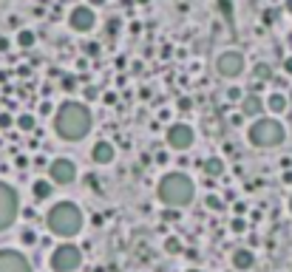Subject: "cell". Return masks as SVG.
Masks as SVG:
<instances>
[{
    "label": "cell",
    "mask_w": 292,
    "mask_h": 272,
    "mask_svg": "<svg viewBox=\"0 0 292 272\" xmlns=\"http://www.w3.org/2000/svg\"><path fill=\"white\" fill-rule=\"evenodd\" d=\"M289 213H292V196H289Z\"/></svg>",
    "instance_id": "cell-46"
},
{
    "label": "cell",
    "mask_w": 292,
    "mask_h": 272,
    "mask_svg": "<svg viewBox=\"0 0 292 272\" xmlns=\"http://www.w3.org/2000/svg\"><path fill=\"white\" fill-rule=\"evenodd\" d=\"M116 159V148H114V142H108V139H99V142H94V148H91V162L94 164H99V168H108L111 162Z\"/></svg>",
    "instance_id": "cell-12"
},
{
    "label": "cell",
    "mask_w": 292,
    "mask_h": 272,
    "mask_svg": "<svg viewBox=\"0 0 292 272\" xmlns=\"http://www.w3.org/2000/svg\"><path fill=\"white\" fill-rule=\"evenodd\" d=\"M201 168H204V173L210 176V179H219V176H224L227 164H224V159H221V156H210V159L201 162Z\"/></svg>",
    "instance_id": "cell-16"
},
{
    "label": "cell",
    "mask_w": 292,
    "mask_h": 272,
    "mask_svg": "<svg viewBox=\"0 0 292 272\" xmlns=\"http://www.w3.org/2000/svg\"><path fill=\"white\" fill-rule=\"evenodd\" d=\"M119 26H122V20H119V17H111L108 23H105V31H108V34L114 37L116 31H119Z\"/></svg>",
    "instance_id": "cell-26"
},
{
    "label": "cell",
    "mask_w": 292,
    "mask_h": 272,
    "mask_svg": "<svg viewBox=\"0 0 292 272\" xmlns=\"http://www.w3.org/2000/svg\"><path fill=\"white\" fill-rule=\"evenodd\" d=\"M230 227H233V233H247V221H244V216H236L230 221Z\"/></svg>",
    "instance_id": "cell-24"
},
{
    "label": "cell",
    "mask_w": 292,
    "mask_h": 272,
    "mask_svg": "<svg viewBox=\"0 0 292 272\" xmlns=\"http://www.w3.org/2000/svg\"><path fill=\"white\" fill-rule=\"evenodd\" d=\"M182 249H184L182 238H176V236H168V238H164V253H171V255H182Z\"/></svg>",
    "instance_id": "cell-20"
},
{
    "label": "cell",
    "mask_w": 292,
    "mask_h": 272,
    "mask_svg": "<svg viewBox=\"0 0 292 272\" xmlns=\"http://www.w3.org/2000/svg\"><path fill=\"white\" fill-rule=\"evenodd\" d=\"M244 68H247V60H244L241 51H221L219 57H216V71L221 74V77L227 79H236L244 74Z\"/></svg>",
    "instance_id": "cell-8"
},
{
    "label": "cell",
    "mask_w": 292,
    "mask_h": 272,
    "mask_svg": "<svg viewBox=\"0 0 292 272\" xmlns=\"http://www.w3.org/2000/svg\"><path fill=\"white\" fill-rule=\"evenodd\" d=\"M190 105H193V102H190V97H182V99H179V108H182V111H190Z\"/></svg>",
    "instance_id": "cell-35"
},
{
    "label": "cell",
    "mask_w": 292,
    "mask_h": 272,
    "mask_svg": "<svg viewBox=\"0 0 292 272\" xmlns=\"http://www.w3.org/2000/svg\"><path fill=\"white\" fill-rule=\"evenodd\" d=\"M82 227H86V213H82V207L77 204V201H57L54 207H49V213H46V230L51 233V236H57L60 241H71V238H77L79 233H82Z\"/></svg>",
    "instance_id": "cell-2"
},
{
    "label": "cell",
    "mask_w": 292,
    "mask_h": 272,
    "mask_svg": "<svg viewBox=\"0 0 292 272\" xmlns=\"http://www.w3.org/2000/svg\"><path fill=\"white\" fill-rule=\"evenodd\" d=\"M182 255H187L190 261H196V258H199V253H196V249H182Z\"/></svg>",
    "instance_id": "cell-37"
},
{
    "label": "cell",
    "mask_w": 292,
    "mask_h": 272,
    "mask_svg": "<svg viewBox=\"0 0 292 272\" xmlns=\"http://www.w3.org/2000/svg\"><path fill=\"white\" fill-rule=\"evenodd\" d=\"M9 46H12V43H9L6 37H0V51H9Z\"/></svg>",
    "instance_id": "cell-40"
},
{
    "label": "cell",
    "mask_w": 292,
    "mask_h": 272,
    "mask_svg": "<svg viewBox=\"0 0 292 272\" xmlns=\"http://www.w3.org/2000/svg\"><path fill=\"white\" fill-rule=\"evenodd\" d=\"M284 71L292 77V57H284Z\"/></svg>",
    "instance_id": "cell-36"
},
{
    "label": "cell",
    "mask_w": 292,
    "mask_h": 272,
    "mask_svg": "<svg viewBox=\"0 0 292 272\" xmlns=\"http://www.w3.org/2000/svg\"><path fill=\"white\" fill-rule=\"evenodd\" d=\"M286 46H289V49H292V31H289V34H286Z\"/></svg>",
    "instance_id": "cell-45"
},
{
    "label": "cell",
    "mask_w": 292,
    "mask_h": 272,
    "mask_svg": "<svg viewBox=\"0 0 292 272\" xmlns=\"http://www.w3.org/2000/svg\"><path fill=\"white\" fill-rule=\"evenodd\" d=\"M156 196L164 207H187L196 199V181L184 170H171L159 179Z\"/></svg>",
    "instance_id": "cell-3"
},
{
    "label": "cell",
    "mask_w": 292,
    "mask_h": 272,
    "mask_svg": "<svg viewBox=\"0 0 292 272\" xmlns=\"http://www.w3.org/2000/svg\"><path fill=\"white\" fill-rule=\"evenodd\" d=\"M82 51H86L88 57H97L99 54V43H86V46H82Z\"/></svg>",
    "instance_id": "cell-28"
},
{
    "label": "cell",
    "mask_w": 292,
    "mask_h": 272,
    "mask_svg": "<svg viewBox=\"0 0 292 272\" xmlns=\"http://www.w3.org/2000/svg\"><path fill=\"white\" fill-rule=\"evenodd\" d=\"M62 88L71 91V88H74V79H71V77H66V79H62Z\"/></svg>",
    "instance_id": "cell-39"
},
{
    "label": "cell",
    "mask_w": 292,
    "mask_h": 272,
    "mask_svg": "<svg viewBox=\"0 0 292 272\" xmlns=\"http://www.w3.org/2000/svg\"><path fill=\"white\" fill-rule=\"evenodd\" d=\"M238 102H241V116H258L264 111V99L258 94H244Z\"/></svg>",
    "instance_id": "cell-14"
},
{
    "label": "cell",
    "mask_w": 292,
    "mask_h": 272,
    "mask_svg": "<svg viewBox=\"0 0 292 272\" xmlns=\"http://www.w3.org/2000/svg\"><path fill=\"white\" fill-rule=\"evenodd\" d=\"M94 116L88 111V105L82 102H62L60 108L54 111V133L62 142H79L82 136L91 133Z\"/></svg>",
    "instance_id": "cell-1"
},
{
    "label": "cell",
    "mask_w": 292,
    "mask_h": 272,
    "mask_svg": "<svg viewBox=\"0 0 292 272\" xmlns=\"http://www.w3.org/2000/svg\"><path fill=\"white\" fill-rule=\"evenodd\" d=\"M14 164H17V168H26V164H29V159H26V156H17V162H14Z\"/></svg>",
    "instance_id": "cell-41"
},
{
    "label": "cell",
    "mask_w": 292,
    "mask_h": 272,
    "mask_svg": "<svg viewBox=\"0 0 292 272\" xmlns=\"http://www.w3.org/2000/svg\"><path fill=\"white\" fill-rule=\"evenodd\" d=\"M184 272H204V269H199V266H187Z\"/></svg>",
    "instance_id": "cell-43"
},
{
    "label": "cell",
    "mask_w": 292,
    "mask_h": 272,
    "mask_svg": "<svg viewBox=\"0 0 292 272\" xmlns=\"http://www.w3.org/2000/svg\"><path fill=\"white\" fill-rule=\"evenodd\" d=\"M219 9H221L224 17H233V3H230V0H219Z\"/></svg>",
    "instance_id": "cell-29"
},
{
    "label": "cell",
    "mask_w": 292,
    "mask_h": 272,
    "mask_svg": "<svg viewBox=\"0 0 292 272\" xmlns=\"http://www.w3.org/2000/svg\"><path fill=\"white\" fill-rule=\"evenodd\" d=\"M253 71H256L258 82H269V79H273V68H269L267 62H256V68H253Z\"/></svg>",
    "instance_id": "cell-21"
},
{
    "label": "cell",
    "mask_w": 292,
    "mask_h": 272,
    "mask_svg": "<svg viewBox=\"0 0 292 272\" xmlns=\"http://www.w3.org/2000/svg\"><path fill=\"white\" fill-rule=\"evenodd\" d=\"M17 218H20V193L14 184L0 179V233L12 230Z\"/></svg>",
    "instance_id": "cell-6"
},
{
    "label": "cell",
    "mask_w": 292,
    "mask_h": 272,
    "mask_svg": "<svg viewBox=\"0 0 292 272\" xmlns=\"http://www.w3.org/2000/svg\"><path fill=\"white\" fill-rule=\"evenodd\" d=\"M20 241H23L26 247H34V244H37V230H31V227H29V230H23V233H20Z\"/></svg>",
    "instance_id": "cell-22"
},
{
    "label": "cell",
    "mask_w": 292,
    "mask_h": 272,
    "mask_svg": "<svg viewBox=\"0 0 292 272\" xmlns=\"http://www.w3.org/2000/svg\"><path fill=\"white\" fill-rule=\"evenodd\" d=\"M284 6H286V12H289V14H292V0H286Z\"/></svg>",
    "instance_id": "cell-44"
},
{
    "label": "cell",
    "mask_w": 292,
    "mask_h": 272,
    "mask_svg": "<svg viewBox=\"0 0 292 272\" xmlns=\"http://www.w3.org/2000/svg\"><path fill=\"white\" fill-rule=\"evenodd\" d=\"M12 125H14L12 114H0V128H12Z\"/></svg>",
    "instance_id": "cell-30"
},
{
    "label": "cell",
    "mask_w": 292,
    "mask_h": 272,
    "mask_svg": "<svg viewBox=\"0 0 292 272\" xmlns=\"http://www.w3.org/2000/svg\"><path fill=\"white\" fill-rule=\"evenodd\" d=\"M204 204H207V210H221V207H224V201H221L216 193H210V196L204 199Z\"/></svg>",
    "instance_id": "cell-23"
},
{
    "label": "cell",
    "mask_w": 292,
    "mask_h": 272,
    "mask_svg": "<svg viewBox=\"0 0 292 272\" xmlns=\"http://www.w3.org/2000/svg\"><path fill=\"white\" fill-rule=\"evenodd\" d=\"M247 139H249V145L258 148V151H273V148L284 145L286 128L281 125L278 119H273V116H261V119H256L249 125Z\"/></svg>",
    "instance_id": "cell-4"
},
{
    "label": "cell",
    "mask_w": 292,
    "mask_h": 272,
    "mask_svg": "<svg viewBox=\"0 0 292 272\" xmlns=\"http://www.w3.org/2000/svg\"><path fill=\"white\" fill-rule=\"evenodd\" d=\"M82 266V249L74 241H60L49 255V269L51 272H77Z\"/></svg>",
    "instance_id": "cell-5"
},
{
    "label": "cell",
    "mask_w": 292,
    "mask_h": 272,
    "mask_svg": "<svg viewBox=\"0 0 292 272\" xmlns=\"http://www.w3.org/2000/svg\"><path fill=\"white\" fill-rule=\"evenodd\" d=\"M102 102H105V105H114V102H116V94H114V91H105V94H102Z\"/></svg>",
    "instance_id": "cell-32"
},
{
    "label": "cell",
    "mask_w": 292,
    "mask_h": 272,
    "mask_svg": "<svg viewBox=\"0 0 292 272\" xmlns=\"http://www.w3.org/2000/svg\"><path fill=\"white\" fill-rule=\"evenodd\" d=\"M14 122H17V128H20L23 133H31V131L37 128V116H34V114H20Z\"/></svg>",
    "instance_id": "cell-18"
},
{
    "label": "cell",
    "mask_w": 292,
    "mask_h": 272,
    "mask_svg": "<svg viewBox=\"0 0 292 272\" xmlns=\"http://www.w3.org/2000/svg\"><path fill=\"white\" fill-rule=\"evenodd\" d=\"M273 20H275L273 12H264V14H261V23H264V26H273Z\"/></svg>",
    "instance_id": "cell-34"
},
{
    "label": "cell",
    "mask_w": 292,
    "mask_h": 272,
    "mask_svg": "<svg viewBox=\"0 0 292 272\" xmlns=\"http://www.w3.org/2000/svg\"><path fill=\"white\" fill-rule=\"evenodd\" d=\"M267 108L273 114H284L286 111V94H269L267 97Z\"/></svg>",
    "instance_id": "cell-17"
},
{
    "label": "cell",
    "mask_w": 292,
    "mask_h": 272,
    "mask_svg": "<svg viewBox=\"0 0 292 272\" xmlns=\"http://www.w3.org/2000/svg\"><path fill=\"white\" fill-rule=\"evenodd\" d=\"M82 97H86V99H88V102H94V99H99V91H97V88H94V85H88V88H86V91H82Z\"/></svg>",
    "instance_id": "cell-27"
},
{
    "label": "cell",
    "mask_w": 292,
    "mask_h": 272,
    "mask_svg": "<svg viewBox=\"0 0 292 272\" xmlns=\"http://www.w3.org/2000/svg\"><path fill=\"white\" fill-rule=\"evenodd\" d=\"M34 164H37V168H46V164H49V159H46V156H37Z\"/></svg>",
    "instance_id": "cell-38"
},
{
    "label": "cell",
    "mask_w": 292,
    "mask_h": 272,
    "mask_svg": "<svg viewBox=\"0 0 292 272\" xmlns=\"http://www.w3.org/2000/svg\"><path fill=\"white\" fill-rule=\"evenodd\" d=\"M230 266L236 272H249L253 266H256V253L249 247H238V249H233V255H230Z\"/></svg>",
    "instance_id": "cell-13"
},
{
    "label": "cell",
    "mask_w": 292,
    "mask_h": 272,
    "mask_svg": "<svg viewBox=\"0 0 292 272\" xmlns=\"http://www.w3.org/2000/svg\"><path fill=\"white\" fill-rule=\"evenodd\" d=\"M164 142H168V148L176 153H184L193 148L196 142V133L190 125H184V122H176V125H171L168 131H164Z\"/></svg>",
    "instance_id": "cell-7"
},
{
    "label": "cell",
    "mask_w": 292,
    "mask_h": 272,
    "mask_svg": "<svg viewBox=\"0 0 292 272\" xmlns=\"http://www.w3.org/2000/svg\"><path fill=\"white\" fill-rule=\"evenodd\" d=\"M233 210H236V216H244V213H247V204H244V201H236Z\"/></svg>",
    "instance_id": "cell-33"
},
{
    "label": "cell",
    "mask_w": 292,
    "mask_h": 272,
    "mask_svg": "<svg viewBox=\"0 0 292 272\" xmlns=\"http://www.w3.org/2000/svg\"><path fill=\"white\" fill-rule=\"evenodd\" d=\"M162 218H164V221H179V207H164Z\"/></svg>",
    "instance_id": "cell-25"
},
{
    "label": "cell",
    "mask_w": 292,
    "mask_h": 272,
    "mask_svg": "<svg viewBox=\"0 0 292 272\" xmlns=\"http://www.w3.org/2000/svg\"><path fill=\"white\" fill-rule=\"evenodd\" d=\"M31 196H34V201H49L51 196H54L51 179H34L31 181Z\"/></svg>",
    "instance_id": "cell-15"
},
{
    "label": "cell",
    "mask_w": 292,
    "mask_h": 272,
    "mask_svg": "<svg viewBox=\"0 0 292 272\" xmlns=\"http://www.w3.org/2000/svg\"><path fill=\"white\" fill-rule=\"evenodd\" d=\"M88 3H91V6H105L108 0H88Z\"/></svg>",
    "instance_id": "cell-42"
},
{
    "label": "cell",
    "mask_w": 292,
    "mask_h": 272,
    "mask_svg": "<svg viewBox=\"0 0 292 272\" xmlns=\"http://www.w3.org/2000/svg\"><path fill=\"white\" fill-rule=\"evenodd\" d=\"M136 3H148V0H136Z\"/></svg>",
    "instance_id": "cell-47"
},
{
    "label": "cell",
    "mask_w": 292,
    "mask_h": 272,
    "mask_svg": "<svg viewBox=\"0 0 292 272\" xmlns=\"http://www.w3.org/2000/svg\"><path fill=\"white\" fill-rule=\"evenodd\" d=\"M34 43H37V34L31 29H20L17 31V46H20V49H31Z\"/></svg>",
    "instance_id": "cell-19"
},
{
    "label": "cell",
    "mask_w": 292,
    "mask_h": 272,
    "mask_svg": "<svg viewBox=\"0 0 292 272\" xmlns=\"http://www.w3.org/2000/svg\"><path fill=\"white\" fill-rule=\"evenodd\" d=\"M49 179L51 184H60V187H66V184H71L74 179H77V164L71 162L68 156H60V159H51L49 162Z\"/></svg>",
    "instance_id": "cell-9"
},
{
    "label": "cell",
    "mask_w": 292,
    "mask_h": 272,
    "mask_svg": "<svg viewBox=\"0 0 292 272\" xmlns=\"http://www.w3.org/2000/svg\"><path fill=\"white\" fill-rule=\"evenodd\" d=\"M241 97H244V94H241L238 88H230V91H227V99H233V102H238Z\"/></svg>",
    "instance_id": "cell-31"
},
{
    "label": "cell",
    "mask_w": 292,
    "mask_h": 272,
    "mask_svg": "<svg viewBox=\"0 0 292 272\" xmlns=\"http://www.w3.org/2000/svg\"><path fill=\"white\" fill-rule=\"evenodd\" d=\"M0 272H34V266L26 258V253L14 247H3L0 249Z\"/></svg>",
    "instance_id": "cell-10"
},
{
    "label": "cell",
    "mask_w": 292,
    "mask_h": 272,
    "mask_svg": "<svg viewBox=\"0 0 292 272\" xmlns=\"http://www.w3.org/2000/svg\"><path fill=\"white\" fill-rule=\"evenodd\" d=\"M68 26L79 34H88V31L97 26V14H94V6H74L71 14H68Z\"/></svg>",
    "instance_id": "cell-11"
}]
</instances>
